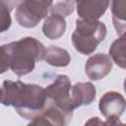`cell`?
I'll return each instance as SVG.
<instances>
[{"label": "cell", "instance_id": "4fadbf2b", "mask_svg": "<svg viewBox=\"0 0 126 126\" xmlns=\"http://www.w3.org/2000/svg\"><path fill=\"white\" fill-rule=\"evenodd\" d=\"M126 0H112L111 1V13L112 22L118 35L125 34L126 30Z\"/></svg>", "mask_w": 126, "mask_h": 126}, {"label": "cell", "instance_id": "ac0fdd59", "mask_svg": "<svg viewBox=\"0 0 126 126\" xmlns=\"http://www.w3.org/2000/svg\"><path fill=\"white\" fill-rule=\"evenodd\" d=\"M92 123H94V124H104V122H102V121H99V120H97V117H93L90 121H88L86 124H92Z\"/></svg>", "mask_w": 126, "mask_h": 126}, {"label": "cell", "instance_id": "3957f363", "mask_svg": "<svg viewBox=\"0 0 126 126\" xmlns=\"http://www.w3.org/2000/svg\"><path fill=\"white\" fill-rule=\"evenodd\" d=\"M106 36V27L98 20L77 19L76 29L72 33V43L75 49L85 55L94 52L97 45Z\"/></svg>", "mask_w": 126, "mask_h": 126}, {"label": "cell", "instance_id": "9c48e42d", "mask_svg": "<svg viewBox=\"0 0 126 126\" xmlns=\"http://www.w3.org/2000/svg\"><path fill=\"white\" fill-rule=\"evenodd\" d=\"M96 94L95 87L91 82L86 83H76L72 87V94H71V100L73 106L75 108L90 105L94 102Z\"/></svg>", "mask_w": 126, "mask_h": 126}, {"label": "cell", "instance_id": "ba28073f", "mask_svg": "<svg viewBox=\"0 0 126 126\" xmlns=\"http://www.w3.org/2000/svg\"><path fill=\"white\" fill-rule=\"evenodd\" d=\"M110 0H75L80 19L98 20L107 10Z\"/></svg>", "mask_w": 126, "mask_h": 126}, {"label": "cell", "instance_id": "277c9868", "mask_svg": "<svg viewBox=\"0 0 126 126\" xmlns=\"http://www.w3.org/2000/svg\"><path fill=\"white\" fill-rule=\"evenodd\" d=\"M71 87V81L67 75H58L54 82L45 88L47 104L59 109L69 121L72 120L75 109L70 96Z\"/></svg>", "mask_w": 126, "mask_h": 126}, {"label": "cell", "instance_id": "8992f818", "mask_svg": "<svg viewBox=\"0 0 126 126\" xmlns=\"http://www.w3.org/2000/svg\"><path fill=\"white\" fill-rule=\"evenodd\" d=\"M125 98L124 96L114 91L106 92L99 99L98 108L100 113L106 118L104 124L106 125H117L121 124L119 117L125 110Z\"/></svg>", "mask_w": 126, "mask_h": 126}, {"label": "cell", "instance_id": "30bf717a", "mask_svg": "<svg viewBox=\"0 0 126 126\" xmlns=\"http://www.w3.org/2000/svg\"><path fill=\"white\" fill-rule=\"evenodd\" d=\"M69 119L56 107L46 104L44 110L36 116L34 119L31 120L30 124L32 125H54V126H64L69 123Z\"/></svg>", "mask_w": 126, "mask_h": 126}, {"label": "cell", "instance_id": "5bb4252c", "mask_svg": "<svg viewBox=\"0 0 126 126\" xmlns=\"http://www.w3.org/2000/svg\"><path fill=\"white\" fill-rule=\"evenodd\" d=\"M125 47H126V39L125 34L120 35L117 39H115L109 48V57L112 58L113 62L122 69L126 67L125 60Z\"/></svg>", "mask_w": 126, "mask_h": 126}, {"label": "cell", "instance_id": "52a82bcc", "mask_svg": "<svg viewBox=\"0 0 126 126\" xmlns=\"http://www.w3.org/2000/svg\"><path fill=\"white\" fill-rule=\"evenodd\" d=\"M112 69V61L109 55L96 53L92 55L86 62L85 71L87 76L93 81H98L107 76Z\"/></svg>", "mask_w": 126, "mask_h": 126}, {"label": "cell", "instance_id": "2e32d148", "mask_svg": "<svg viewBox=\"0 0 126 126\" xmlns=\"http://www.w3.org/2000/svg\"><path fill=\"white\" fill-rule=\"evenodd\" d=\"M75 0H52L49 11L51 14H57L62 17L71 15L74 11Z\"/></svg>", "mask_w": 126, "mask_h": 126}, {"label": "cell", "instance_id": "8fae6325", "mask_svg": "<svg viewBox=\"0 0 126 126\" xmlns=\"http://www.w3.org/2000/svg\"><path fill=\"white\" fill-rule=\"evenodd\" d=\"M65 31V18L57 14H51L50 16H48L42 26V32L49 39H57L61 37L64 34Z\"/></svg>", "mask_w": 126, "mask_h": 126}, {"label": "cell", "instance_id": "7a4b0ae2", "mask_svg": "<svg viewBox=\"0 0 126 126\" xmlns=\"http://www.w3.org/2000/svg\"><path fill=\"white\" fill-rule=\"evenodd\" d=\"M9 69L18 77L31 73L35 66V62L43 60L45 47L34 37L26 36L17 41L3 44Z\"/></svg>", "mask_w": 126, "mask_h": 126}, {"label": "cell", "instance_id": "5b68a950", "mask_svg": "<svg viewBox=\"0 0 126 126\" xmlns=\"http://www.w3.org/2000/svg\"><path fill=\"white\" fill-rule=\"evenodd\" d=\"M51 3L52 0H21L16 8V21L23 28H34L47 16Z\"/></svg>", "mask_w": 126, "mask_h": 126}, {"label": "cell", "instance_id": "7c38bea8", "mask_svg": "<svg viewBox=\"0 0 126 126\" xmlns=\"http://www.w3.org/2000/svg\"><path fill=\"white\" fill-rule=\"evenodd\" d=\"M43 60L54 67H66L69 65L71 57L66 49L55 45H50L45 48Z\"/></svg>", "mask_w": 126, "mask_h": 126}, {"label": "cell", "instance_id": "e0dca14e", "mask_svg": "<svg viewBox=\"0 0 126 126\" xmlns=\"http://www.w3.org/2000/svg\"><path fill=\"white\" fill-rule=\"evenodd\" d=\"M9 69L7 54L4 48V45H0V74L5 73Z\"/></svg>", "mask_w": 126, "mask_h": 126}, {"label": "cell", "instance_id": "6da1fadb", "mask_svg": "<svg viewBox=\"0 0 126 126\" xmlns=\"http://www.w3.org/2000/svg\"><path fill=\"white\" fill-rule=\"evenodd\" d=\"M0 103L14 106L21 117L32 120L46 107L45 89L34 84L7 80L0 88Z\"/></svg>", "mask_w": 126, "mask_h": 126}, {"label": "cell", "instance_id": "9a60e30c", "mask_svg": "<svg viewBox=\"0 0 126 126\" xmlns=\"http://www.w3.org/2000/svg\"><path fill=\"white\" fill-rule=\"evenodd\" d=\"M20 0H0V32H6L12 24L10 12Z\"/></svg>", "mask_w": 126, "mask_h": 126}]
</instances>
